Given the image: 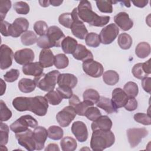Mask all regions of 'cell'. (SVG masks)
Instances as JSON below:
<instances>
[{"mask_svg": "<svg viewBox=\"0 0 151 151\" xmlns=\"http://www.w3.org/2000/svg\"><path fill=\"white\" fill-rule=\"evenodd\" d=\"M46 35L52 47H60L63 40L65 37L62 30L55 25H52L48 28Z\"/></svg>", "mask_w": 151, "mask_h": 151, "instance_id": "12", "label": "cell"}, {"mask_svg": "<svg viewBox=\"0 0 151 151\" xmlns=\"http://www.w3.org/2000/svg\"><path fill=\"white\" fill-rule=\"evenodd\" d=\"M34 139L36 144V150H42L48 137V130L42 126H37L33 132Z\"/></svg>", "mask_w": 151, "mask_h": 151, "instance_id": "17", "label": "cell"}, {"mask_svg": "<svg viewBox=\"0 0 151 151\" xmlns=\"http://www.w3.org/2000/svg\"><path fill=\"white\" fill-rule=\"evenodd\" d=\"M111 101L117 109L124 107L128 101L129 97L121 88H116L112 91Z\"/></svg>", "mask_w": 151, "mask_h": 151, "instance_id": "18", "label": "cell"}, {"mask_svg": "<svg viewBox=\"0 0 151 151\" xmlns=\"http://www.w3.org/2000/svg\"><path fill=\"white\" fill-rule=\"evenodd\" d=\"M149 132L145 128H130L127 130V136L131 147L137 146L142 139L145 137Z\"/></svg>", "mask_w": 151, "mask_h": 151, "instance_id": "11", "label": "cell"}, {"mask_svg": "<svg viewBox=\"0 0 151 151\" xmlns=\"http://www.w3.org/2000/svg\"><path fill=\"white\" fill-rule=\"evenodd\" d=\"M142 86L143 88V90L148 93L149 94H150L151 93V78L150 77H145L143 79H142Z\"/></svg>", "mask_w": 151, "mask_h": 151, "instance_id": "55", "label": "cell"}, {"mask_svg": "<svg viewBox=\"0 0 151 151\" xmlns=\"http://www.w3.org/2000/svg\"><path fill=\"white\" fill-rule=\"evenodd\" d=\"M71 132L80 142H84L88 138V134L87 126L81 121H76L72 124Z\"/></svg>", "mask_w": 151, "mask_h": 151, "instance_id": "15", "label": "cell"}, {"mask_svg": "<svg viewBox=\"0 0 151 151\" xmlns=\"http://www.w3.org/2000/svg\"><path fill=\"white\" fill-rule=\"evenodd\" d=\"M14 59L17 63L24 65L32 63L35 59V54L32 50L24 48L18 50L15 52Z\"/></svg>", "mask_w": 151, "mask_h": 151, "instance_id": "14", "label": "cell"}, {"mask_svg": "<svg viewBox=\"0 0 151 151\" xmlns=\"http://www.w3.org/2000/svg\"><path fill=\"white\" fill-rule=\"evenodd\" d=\"M83 100L90 102L93 104H96L100 100V96L99 92L92 88L86 90L83 93Z\"/></svg>", "mask_w": 151, "mask_h": 151, "instance_id": "32", "label": "cell"}, {"mask_svg": "<svg viewBox=\"0 0 151 151\" xmlns=\"http://www.w3.org/2000/svg\"><path fill=\"white\" fill-rule=\"evenodd\" d=\"M77 82V78L74 74L63 73L60 74L57 84L60 87H67L72 89L76 86Z\"/></svg>", "mask_w": 151, "mask_h": 151, "instance_id": "22", "label": "cell"}, {"mask_svg": "<svg viewBox=\"0 0 151 151\" xmlns=\"http://www.w3.org/2000/svg\"><path fill=\"white\" fill-rule=\"evenodd\" d=\"M37 85L34 80L23 78L18 82V88L24 93H29L33 91Z\"/></svg>", "mask_w": 151, "mask_h": 151, "instance_id": "27", "label": "cell"}, {"mask_svg": "<svg viewBox=\"0 0 151 151\" xmlns=\"http://www.w3.org/2000/svg\"><path fill=\"white\" fill-rule=\"evenodd\" d=\"M54 55L50 49H42L39 55V62L44 68L52 67L54 64Z\"/></svg>", "mask_w": 151, "mask_h": 151, "instance_id": "24", "label": "cell"}, {"mask_svg": "<svg viewBox=\"0 0 151 151\" xmlns=\"http://www.w3.org/2000/svg\"><path fill=\"white\" fill-rule=\"evenodd\" d=\"M60 146L63 151H74L76 149L77 143L76 140L70 136H65L61 139Z\"/></svg>", "mask_w": 151, "mask_h": 151, "instance_id": "30", "label": "cell"}, {"mask_svg": "<svg viewBox=\"0 0 151 151\" xmlns=\"http://www.w3.org/2000/svg\"><path fill=\"white\" fill-rule=\"evenodd\" d=\"M150 63V59L148 60L147 61H146L145 63H143V68L145 73L148 75L150 74L151 73Z\"/></svg>", "mask_w": 151, "mask_h": 151, "instance_id": "59", "label": "cell"}, {"mask_svg": "<svg viewBox=\"0 0 151 151\" xmlns=\"http://www.w3.org/2000/svg\"><path fill=\"white\" fill-rule=\"evenodd\" d=\"M37 44V46L42 49H50L52 47L46 34L40 36L39 38H38Z\"/></svg>", "mask_w": 151, "mask_h": 151, "instance_id": "52", "label": "cell"}, {"mask_svg": "<svg viewBox=\"0 0 151 151\" xmlns=\"http://www.w3.org/2000/svg\"><path fill=\"white\" fill-rule=\"evenodd\" d=\"M19 76V71L17 69H11L4 76L5 81L8 83H12L16 81Z\"/></svg>", "mask_w": 151, "mask_h": 151, "instance_id": "51", "label": "cell"}, {"mask_svg": "<svg viewBox=\"0 0 151 151\" xmlns=\"http://www.w3.org/2000/svg\"><path fill=\"white\" fill-rule=\"evenodd\" d=\"M112 121L107 116H101L93 122L91 127L93 131L110 130L112 127Z\"/></svg>", "mask_w": 151, "mask_h": 151, "instance_id": "19", "label": "cell"}, {"mask_svg": "<svg viewBox=\"0 0 151 151\" xmlns=\"http://www.w3.org/2000/svg\"><path fill=\"white\" fill-rule=\"evenodd\" d=\"M119 33V27L113 23L104 27L100 31L99 35L100 42L103 44H110L113 42Z\"/></svg>", "mask_w": 151, "mask_h": 151, "instance_id": "7", "label": "cell"}, {"mask_svg": "<svg viewBox=\"0 0 151 151\" xmlns=\"http://www.w3.org/2000/svg\"><path fill=\"white\" fill-rule=\"evenodd\" d=\"M37 35L32 31H27L21 37V41L24 45L29 46L34 44L37 41Z\"/></svg>", "mask_w": 151, "mask_h": 151, "instance_id": "34", "label": "cell"}, {"mask_svg": "<svg viewBox=\"0 0 151 151\" xmlns=\"http://www.w3.org/2000/svg\"><path fill=\"white\" fill-rule=\"evenodd\" d=\"M45 151H51V150H60L58 146L55 143H50L45 149Z\"/></svg>", "mask_w": 151, "mask_h": 151, "instance_id": "60", "label": "cell"}, {"mask_svg": "<svg viewBox=\"0 0 151 151\" xmlns=\"http://www.w3.org/2000/svg\"><path fill=\"white\" fill-rule=\"evenodd\" d=\"M34 29L37 35L42 36L47 34L48 27L45 21H38L34 25Z\"/></svg>", "mask_w": 151, "mask_h": 151, "instance_id": "46", "label": "cell"}, {"mask_svg": "<svg viewBox=\"0 0 151 151\" xmlns=\"http://www.w3.org/2000/svg\"><path fill=\"white\" fill-rule=\"evenodd\" d=\"M48 102L44 97L41 96L29 97V109L30 111L38 116H45L48 110Z\"/></svg>", "mask_w": 151, "mask_h": 151, "instance_id": "5", "label": "cell"}, {"mask_svg": "<svg viewBox=\"0 0 151 151\" xmlns=\"http://www.w3.org/2000/svg\"><path fill=\"white\" fill-rule=\"evenodd\" d=\"M10 24L8 22L6 21H1V33L4 37L9 36V29Z\"/></svg>", "mask_w": 151, "mask_h": 151, "instance_id": "56", "label": "cell"}, {"mask_svg": "<svg viewBox=\"0 0 151 151\" xmlns=\"http://www.w3.org/2000/svg\"><path fill=\"white\" fill-rule=\"evenodd\" d=\"M63 2V1H58V0H51L50 1V5L54 6H58Z\"/></svg>", "mask_w": 151, "mask_h": 151, "instance_id": "62", "label": "cell"}, {"mask_svg": "<svg viewBox=\"0 0 151 151\" xmlns=\"http://www.w3.org/2000/svg\"><path fill=\"white\" fill-rule=\"evenodd\" d=\"M0 110L1 122H5L10 119L12 117V111L8 108L5 102L2 100H0Z\"/></svg>", "mask_w": 151, "mask_h": 151, "instance_id": "43", "label": "cell"}, {"mask_svg": "<svg viewBox=\"0 0 151 151\" xmlns=\"http://www.w3.org/2000/svg\"><path fill=\"white\" fill-rule=\"evenodd\" d=\"M117 42L122 49L128 50L131 47L133 40L129 34L127 33H122L118 37Z\"/></svg>", "mask_w": 151, "mask_h": 151, "instance_id": "33", "label": "cell"}, {"mask_svg": "<svg viewBox=\"0 0 151 151\" xmlns=\"http://www.w3.org/2000/svg\"><path fill=\"white\" fill-rule=\"evenodd\" d=\"M80 102V100L79 97L76 94H73V96L69 99V104L70 106L73 107Z\"/></svg>", "mask_w": 151, "mask_h": 151, "instance_id": "57", "label": "cell"}, {"mask_svg": "<svg viewBox=\"0 0 151 151\" xmlns=\"http://www.w3.org/2000/svg\"><path fill=\"white\" fill-rule=\"evenodd\" d=\"M132 72L135 78L140 80L143 79L145 77H147L148 76V74H147L145 73L143 68V63L136 64L132 68Z\"/></svg>", "mask_w": 151, "mask_h": 151, "instance_id": "44", "label": "cell"}, {"mask_svg": "<svg viewBox=\"0 0 151 151\" xmlns=\"http://www.w3.org/2000/svg\"><path fill=\"white\" fill-rule=\"evenodd\" d=\"M29 27L28 21L22 17L16 18L12 24H10L9 35L14 38L18 37L26 32Z\"/></svg>", "mask_w": 151, "mask_h": 151, "instance_id": "9", "label": "cell"}, {"mask_svg": "<svg viewBox=\"0 0 151 151\" xmlns=\"http://www.w3.org/2000/svg\"><path fill=\"white\" fill-rule=\"evenodd\" d=\"M77 45V41L76 39L71 37L67 36L63 40L61 46L64 53L73 54L75 51Z\"/></svg>", "mask_w": 151, "mask_h": 151, "instance_id": "26", "label": "cell"}, {"mask_svg": "<svg viewBox=\"0 0 151 151\" xmlns=\"http://www.w3.org/2000/svg\"><path fill=\"white\" fill-rule=\"evenodd\" d=\"M38 2L42 7H48L50 5V1H39Z\"/></svg>", "mask_w": 151, "mask_h": 151, "instance_id": "63", "label": "cell"}, {"mask_svg": "<svg viewBox=\"0 0 151 151\" xmlns=\"http://www.w3.org/2000/svg\"><path fill=\"white\" fill-rule=\"evenodd\" d=\"M60 73L58 70H52L46 74L42 73L38 77L34 78L37 86L44 91H52L58 82Z\"/></svg>", "mask_w": 151, "mask_h": 151, "instance_id": "3", "label": "cell"}, {"mask_svg": "<svg viewBox=\"0 0 151 151\" xmlns=\"http://www.w3.org/2000/svg\"><path fill=\"white\" fill-rule=\"evenodd\" d=\"M18 143L27 150L33 151L36 150V144L34 139L33 131L28 129L26 131L15 133Z\"/></svg>", "mask_w": 151, "mask_h": 151, "instance_id": "6", "label": "cell"}, {"mask_svg": "<svg viewBox=\"0 0 151 151\" xmlns=\"http://www.w3.org/2000/svg\"><path fill=\"white\" fill-rule=\"evenodd\" d=\"M64 131L61 127L58 126H51L48 129V137L54 140H58L63 138Z\"/></svg>", "mask_w": 151, "mask_h": 151, "instance_id": "35", "label": "cell"}, {"mask_svg": "<svg viewBox=\"0 0 151 151\" xmlns=\"http://www.w3.org/2000/svg\"><path fill=\"white\" fill-rule=\"evenodd\" d=\"M124 107L125 109L127 111H134L137 107V101L135 99V98L129 97L128 101Z\"/></svg>", "mask_w": 151, "mask_h": 151, "instance_id": "54", "label": "cell"}, {"mask_svg": "<svg viewBox=\"0 0 151 151\" xmlns=\"http://www.w3.org/2000/svg\"><path fill=\"white\" fill-rule=\"evenodd\" d=\"M114 142V134L110 130H96L92 133L90 147L94 151H101L111 146Z\"/></svg>", "mask_w": 151, "mask_h": 151, "instance_id": "2", "label": "cell"}, {"mask_svg": "<svg viewBox=\"0 0 151 151\" xmlns=\"http://www.w3.org/2000/svg\"><path fill=\"white\" fill-rule=\"evenodd\" d=\"M9 137V127L8 126L1 122L0 123V145L4 146L7 144Z\"/></svg>", "mask_w": 151, "mask_h": 151, "instance_id": "41", "label": "cell"}, {"mask_svg": "<svg viewBox=\"0 0 151 151\" xmlns=\"http://www.w3.org/2000/svg\"><path fill=\"white\" fill-rule=\"evenodd\" d=\"M96 104L98 107L102 109L108 114H111L117 111V109L114 106L111 100L106 97L101 96L99 101Z\"/></svg>", "mask_w": 151, "mask_h": 151, "instance_id": "25", "label": "cell"}, {"mask_svg": "<svg viewBox=\"0 0 151 151\" xmlns=\"http://www.w3.org/2000/svg\"><path fill=\"white\" fill-rule=\"evenodd\" d=\"M73 56L75 59L83 62L90 60H93V55L92 52L84 45L80 44L77 45L75 51L73 53Z\"/></svg>", "mask_w": 151, "mask_h": 151, "instance_id": "23", "label": "cell"}, {"mask_svg": "<svg viewBox=\"0 0 151 151\" xmlns=\"http://www.w3.org/2000/svg\"><path fill=\"white\" fill-rule=\"evenodd\" d=\"M77 15L80 20L94 27H103L109 23V16H99L93 11L91 4L88 1H81L77 7Z\"/></svg>", "mask_w": 151, "mask_h": 151, "instance_id": "1", "label": "cell"}, {"mask_svg": "<svg viewBox=\"0 0 151 151\" xmlns=\"http://www.w3.org/2000/svg\"><path fill=\"white\" fill-rule=\"evenodd\" d=\"M70 29L73 35L81 40L84 39L88 34V31L85 25L80 18L74 20Z\"/></svg>", "mask_w": 151, "mask_h": 151, "instance_id": "21", "label": "cell"}, {"mask_svg": "<svg viewBox=\"0 0 151 151\" xmlns=\"http://www.w3.org/2000/svg\"><path fill=\"white\" fill-rule=\"evenodd\" d=\"M38 126V122L32 116L26 114L21 116L10 125L11 130L15 133L26 131L28 127L35 129Z\"/></svg>", "mask_w": 151, "mask_h": 151, "instance_id": "4", "label": "cell"}, {"mask_svg": "<svg viewBox=\"0 0 151 151\" xmlns=\"http://www.w3.org/2000/svg\"><path fill=\"white\" fill-rule=\"evenodd\" d=\"M120 2L124 4L126 7H130V2L129 1H120Z\"/></svg>", "mask_w": 151, "mask_h": 151, "instance_id": "64", "label": "cell"}, {"mask_svg": "<svg viewBox=\"0 0 151 151\" xmlns=\"http://www.w3.org/2000/svg\"><path fill=\"white\" fill-rule=\"evenodd\" d=\"M104 82L109 86H114L119 82V75L114 70H107L103 74Z\"/></svg>", "mask_w": 151, "mask_h": 151, "instance_id": "31", "label": "cell"}, {"mask_svg": "<svg viewBox=\"0 0 151 151\" xmlns=\"http://www.w3.org/2000/svg\"><path fill=\"white\" fill-rule=\"evenodd\" d=\"M94 104L88 102L87 101L83 100V101H80L77 105L74 107V109L76 111L77 114L79 116H83L85 115V112L86 110L90 106H93Z\"/></svg>", "mask_w": 151, "mask_h": 151, "instance_id": "48", "label": "cell"}, {"mask_svg": "<svg viewBox=\"0 0 151 151\" xmlns=\"http://www.w3.org/2000/svg\"><path fill=\"white\" fill-rule=\"evenodd\" d=\"M14 9L18 14L27 15L29 12V5L24 1H18L14 4Z\"/></svg>", "mask_w": 151, "mask_h": 151, "instance_id": "45", "label": "cell"}, {"mask_svg": "<svg viewBox=\"0 0 151 151\" xmlns=\"http://www.w3.org/2000/svg\"><path fill=\"white\" fill-rule=\"evenodd\" d=\"M116 25L123 31H128L133 26V22L129 15L125 12H120L114 17Z\"/></svg>", "mask_w": 151, "mask_h": 151, "instance_id": "16", "label": "cell"}, {"mask_svg": "<svg viewBox=\"0 0 151 151\" xmlns=\"http://www.w3.org/2000/svg\"><path fill=\"white\" fill-rule=\"evenodd\" d=\"M123 90L128 96V97L134 98L139 93V88L137 84L133 81H129L125 84Z\"/></svg>", "mask_w": 151, "mask_h": 151, "instance_id": "36", "label": "cell"}, {"mask_svg": "<svg viewBox=\"0 0 151 151\" xmlns=\"http://www.w3.org/2000/svg\"><path fill=\"white\" fill-rule=\"evenodd\" d=\"M133 4L134 6L139 8H143L145 7L149 1L147 0H139V1H132Z\"/></svg>", "mask_w": 151, "mask_h": 151, "instance_id": "58", "label": "cell"}, {"mask_svg": "<svg viewBox=\"0 0 151 151\" xmlns=\"http://www.w3.org/2000/svg\"><path fill=\"white\" fill-rule=\"evenodd\" d=\"M85 42L87 45L93 48L99 47L101 43L99 35L95 32L88 33L85 37Z\"/></svg>", "mask_w": 151, "mask_h": 151, "instance_id": "39", "label": "cell"}, {"mask_svg": "<svg viewBox=\"0 0 151 151\" xmlns=\"http://www.w3.org/2000/svg\"><path fill=\"white\" fill-rule=\"evenodd\" d=\"M57 91L60 94L63 99H70L73 94L72 89L67 87H60L58 86L57 89Z\"/></svg>", "mask_w": 151, "mask_h": 151, "instance_id": "53", "label": "cell"}, {"mask_svg": "<svg viewBox=\"0 0 151 151\" xmlns=\"http://www.w3.org/2000/svg\"><path fill=\"white\" fill-rule=\"evenodd\" d=\"M29 97H17L12 101L13 107L19 111H28Z\"/></svg>", "mask_w": 151, "mask_h": 151, "instance_id": "28", "label": "cell"}, {"mask_svg": "<svg viewBox=\"0 0 151 151\" xmlns=\"http://www.w3.org/2000/svg\"><path fill=\"white\" fill-rule=\"evenodd\" d=\"M134 120L139 123L143 125H150L151 124V118L149 114L143 113H137L134 115Z\"/></svg>", "mask_w": 151, "mask_h": 151, "instance_id": "49", "label": "cell"}, {"mask_svg": "<svg viewBox=\"0 0 151 151\" xmlns=\"http://www.w3.org/2000/svg\"><path fill=\"white\" fill-rule=\"evenodd\" d=\"M1 81V96H2L4 93L5 92V89H6V84L3 81L2 79H0Z\"/></svg>", "mask_w": 151, "mask_h": 151, "instance_id": "61", "label": "cell"}, {"mask_svg": "<svg viewBox=\"0 0 151 151\" xmlns=\"http://www.w3.org/2000/svg\"><path fill=\"white\" fill-rule=\"evenodd\" d=\"M22 70L24 74L36 77L43 73L44 67L40 62H32L24 65Z\"/></svg>", "mask_w": 151, "mask_h": 151, "instance_id": "20", "label": "cell"}, {"mask_svg": "<svg viewBox=\"0 0 151 151\" xmlns=\"http://www.w3.org/2000/svg\"><path fill=\"white\" fill-rule=\"evenodd\" d=\"M96 5L99 11L103 13H111L113 12L112 1H97Z\"/></svg>", "mask_w": 151, "mask_h": 151, "instance_id": "42", "label": "cell"}, {"mask_svg": "<svg viewBox=\"0 0 151 151\" xmlns=\"http://www.w3.org/2000/svg\"><path fill=\"white\" fill-rule=\"evenodd\" d=\"M83 69L84 73L93 78L100 77L103 74L104 71L102 64L94 60L83 62Z\"/></svg>", "mask_w": 151, "mask_h": 151, "instance_id": "10", "label": "cell"}, {"mask_svg": "<svg viewBox=\"0 0 151 151\" xmlns=\"http://www.w3.org/2000/svg\"><path fill=\"white\" fill-rule=\"evenodd\" d=\"M14 53L11 48L5 44L1 45L0 48V68L1 70H6L11 66L12 64Z\"/></svg>", "mask_w": 151, "mask_h": 151, "instance_id": "13", "label": "cell"}, {"mask_svg": "<svg viewBox=\"0 0 151 151\" xmlns=\"http://www.w3.org/2000/svg\"><path fill=\"white\" fill-rule=\"evenodd\" d=\"M150 45L146 42H139L136 47L135 54L140 58H145L150 54Z\"/></svg>", "mask_w": 151, "mask_h": 151, "instance_id": "29", "label": "cell"}, {"mask_svg": "<svg viewBox=\"0 0 151 151\" xmlns=\"http://www.w3.org/2000/svg\"><path fill=\"white\" fill-rule=\"evenodd\" d=\"M11 8V1L9 0L0 1V14L1 21H3L7 12Z\"/></svg>", "mask_w": 151, "mask_h": 151, "instance_id": "50", "label": "cell"}, {"mask_svg": "<svg viewBox=\"0 0 151 151\" xmlns=\"http://www.w3.org/2000/svg\"><path fill=\"white\" fill-rule=\"evenodd\" d=\"M58 22L64 27L70 28L74 22V18L72 14L66 12L61 14L58 17Z\"/></svg>", "mask_w": 151, "mask_h": 151, "instance_id": "40", "label": "cell"}, {"mask_svg": "<svg viewBox=\"0 0 151 151\" xmlns=\"http://www.w3.org/2000/svg\"><path fill=\"white\" fill-rule=\"evenodd\" d=\"M84 116L88 120L91 121H94L101 116V113L99 109L97 107L90 106L86 110Z\"/></svg>", "mask_w": 151, "mask_h": 151, "instance_id": "47", "label": "cell"}, {"mask_svg": "<svg viewBox=\"0 0 151 151\" xmlns=\"http://www.w3.org/2000/svg\"><path fill=\"white\" fill-rule=\"evenodd\" d=\"M76 114L74 107L69 105L57 114L56 120L61 127H67L74 119Z\"/></svg>", "mask_w": 151, "mask_h": 151, "instance_id": "8", "label": "cell"}, {"mask_svg": "<svg viewBox=\"0 0 151 151\" xmlns=\"http://www.w3.org/2000/svg\"><path fill=\"white\" fill-rule=\"evenodd\" d=\"M69 60L64 54H58L54 56V64L58 69H63L68 67Z\"/></svg>", "mask_w": 151, "mask_h": 151, "instance_id": "37", "label": "cell"}, {"mask_svg": "<svg viewBox=\"0 0 151 151\" xmlns=\"http://www.w3.org/2000/svg\"><path fill=\"white\" fill-rule=\"evenodd\" d=\"M44 97L46 99L49 104L55 106L59 104L63 100V97L57 91H51L47 93Z\"/></svg>", "mask_w": 151, "mask_h": 151, "instance_id": "38", "label": "cell"}]
</instances>
